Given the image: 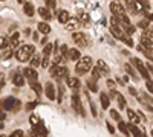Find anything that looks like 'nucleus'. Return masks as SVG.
Listing matches in <instances>:
<instances>
[{
  "mask_svg": "<svg viewBox=\"0 0 153 137\" xmlns=\"http://www.w3.org/2000/svg\"><path fill=\"white\" fill-rule=\"evenodd\" d=\"M110 32H112V35L115 37V38H118V40H124V37H126V34L120 29V26H112L110 28Z\"/></svg>",
  "mask_w": 153,
  "mask_h": 137,
  "instance_id": "obj_14",
  "label": "nucleus"
},
{
  "mask_svg": "<svg viewBox=\"0 0 153 137\" xmlns=\"http://www.w3.org/2000/svg\"><path fill=\"white\" fill-rule=\"evenodd\" d=\"M45 3H46L48 9H55L57 8V2H55V0H45Z\"/></svg>",
  "mask_w": 153,
  "mask_h": 137,
  "instance_id": "obj_44",
  "label": "nucleus"
},
{
  "mask_svg": "<svg viewBox=\"0 0 153 137\" xmlns=\"http://www.w3.org/2000/svg\"><path fill=\"white\" fill-rule=\"evenodd\" d=\"M110 117L112 119H115V120H121V116H120V113H118V111L117 110H110Z\"/></svg>",
  "mask_w": 153,
  "mask_h": 137,
  "instance_id": "obj_46",
  "label": "nucleus"
},
{
  "mask_svg": "<svg viewBox=\"0 0 153 137\" xmlns=\"http://www.w3.org/2000/svg\"><path fill=\"white\" fill-rule=\"evenodd\" d=\"M22 108V102L20 101H17L16 102V105H14V108H12V111H17V110H20Z\"/></svg>",
  "mask_w": 153,
  "mask_h": 137,
  "instance_id": "obj_54",
  "label": "nucleus"
},
{
  "mask_svg": "<svg viewBox=\"0 0 153 137\" xmlns=\"http://www.w3.org/2000/svg\"><path fill=\"white\" fill-rule=\"evenodd\" d=\"M69 18H71V15H69L68 11H60V12H58V21H60V23L66 24Z\"/></svg>",
  "mask_w": 153,
  "mask_h": 137,
  "instance_id": "obj_26",
  "label": "nucleus"
},
{
  "mask_svg": "<svg viewBox=\"0 0 153 137\" xmlns=\"http://www.w3.org/2000/svg\"><path fill=\"white\" fill-rule=\"evenodd\" d=\"M38 32H42L43 35H48L49 32H51V26L48 23H45V21H42V23H38Z\"/></svg>",
  "mask_w": 153,
  "mask_h": 137,
  "instance_id": "obj_25",
  "label": "nucleus"
},
{
  "mask_svg": "<svg viewBox=\"0 0 153 137\" xmlns=\"http://www.w3.org/2000/svg\"><path fill=\"white\" fill-rule=\"evenodd\" d=\"M138 51H139V52H143L149 59H152V61H153V47H152V49H144L143 46H138Z\"/></svg>",
  "mask_w": 153,
  "mask_h": 137,
  "instance_id": "obj_30",
  "label": "nucleus"
},
{
  "mask_svg": "<svg viewBox=\"0 0 153 137\" xmlns=\"http://www.w3.org/2000/svg\"><path fill=\"white\" fill-rule=\"evenodd\" d=\"M5 119H6V113H5V111H0V122L5 120Z\"/></svg>",
  "mask_w": 153,
  "mask_h": 137,
  "instance_id": "obj_56",
  "label": "nucleus"
},
{
  "mask_svg": "<svg viewBox=\"0 0 153 137\" xmlns=\"http://www.w3.org/2000/svg\"><path fill=\"white\" fill-rule=\"evenodd\" d=\"M127 116H129V120H130V123H139L141 122V117H139V114L138 113H135L133 110H127Z\"/></svg>",
  "mask_w": 153,
  "mask_h": 137,
  "instance_id": "obj_17",
  "label": "nucleus"
},
{
  "mask_svg": "<svg viewBox=\"0 0 153 137\" xmlns=\"http://www.w3.org/2000/svg\"><path fill=\"white\" fill-rule=\"evenodd\" d=\"M115 99H117V102H118L120 110H124V108H126V105H127V104H126V97H124L121 93H118V92H117V93H115Z\"/></svg>",
  "mask_w": 153,
  "mask_h": 137,
  "instance_id": "obj_22",
  "label": "nucleus"
},
{
  "mask_svg": "<svg viewBox=\"0 0 153 137\" xmlns=\"http://www.w3.org/2000/svg\"><path fill=\"white\" fill-rule=\"evenodd\" d=\"M118 130H120L124 136H130L129 130H127V123H126V122H123V120H120V122H118Z\"/></svg>",
  "mask_w": 153,
  "mask_h": 137,
  "instance_id": "obj_33",
  "label": "nucleus"
},
{
  "mask_svg": "<svg viewBox=\"0 0 153 137\" xmlns=\"http://www.w3.org/2000/svg\"><path fill=\"white\" fill-rule=\"evenodd\" d=\"M107 85L109 87H113V81H107Z\"/></svg>",
  "mask_w": 153,
  "mask_h": 137,
  "instance_id": "obj_58",
  "label": "nucleus"
},
{
  "mask_svg": "<svg viewBox=\"0 0 153 137\" xmlns=\"http://www.w3.org/2000/svg\"><path fill=\"white\" fill-rule=\"evenodd\" d=\"M52 51H54V46L52 44H45V47H43V56H49L51 53H52Z\"/></svg>",
  "mask_w": 153,
  "mask_h": 137,
  "instance_id": "obj_37",
  "label": "nucleus"
},
{
  "mask_svg": "<svg viewBox=\"0 0 153 137\" xmlns=\"http://www.w3.org/2000/svg\"><path fill=\"white\" fill-rule=\"evenodd\" d=\"M0 110H5V99H2V101H0Z\"/></svg>",
  "mask_w": 153,
  "mask_h": 137,
  "instance_id": "obj_57",
  "label": "nucleus"
},
{
  "mask_svg": "<svg viewBox=\"0 0 153 137\" xmlns=\"http://www.w3.org/2000/svg\"><path fill=\"white\" fill-rule=\"evenodd\" d=\"M72 38H74V41L78 44L81 49L89 46V38H87L83 32H74V34H72Z\"/></svg>",
  "mask_w": 153,
  "mask_h": 137,
  "instance_id": "obj_6",
  "label": "nucleus"
},
{
  "mask_svg": "<svg viewBox=\"0 0 153 137\" xmlns=\"http://www.w3.org/2000/svg\"><path fill=\"white\" fill-rule=\"evenodd\" d=\"M23 76L26 78L28 81H37L38 79V73L34 67H26L23 69Z\"/></svg>",
  "mask_w": 153,
  "mask_h": 137,
  "instance_id": "obj_9",
  "label": "nucleus"
},
{
  "mask_svg": "<svg viewBox=\"0 0 153 137\" xmlns=\"http://www.w3.org/2000/svg\"><path fill=\"white\" fill-rule=\"evenodd\" d=\"M34 53H35V47L32 44H25V46H22V47L17 49L14 56L20 61V63H26V61H29V58Z\"/></svg>",
  "mask_w": 153,
  "mask_h": 137,
  "instance_id": "obj_1",
  "label": "nucleus"
},
{
  "mask_svg": "<svg viewBox=\"0 0 153 137\" xmlns=\"http://www.w3.org/2000/svg\"><path fill=\"white\" fill-rule=\"evenodd\" d=\"M0 137H5V136H0Z\"/></svg>",
  "mask_w": 153,
  "mask_h": 137,
  "instance_id": "obj_63",
  "label": "nucleus"
},
{
  "mask_svg": "<svg viewBox=\"0 0 153 137\" xmlns=\"http://www.w3.org/2000/svg\"><path fill=\"white\" fill-rule=\"evenodd\" d=\"M12 55H14V53H12V49L11 47H6V49H3V59H9Z\"/></svg>",
  "mask_w": 153,
  "mask_h": 137,
  "instance_id": "obj_41",
  "label": "nucleus"
},
{
  "mask_svg": "<svg viewBox=\"0 0 153 137\" xmlns=\"http://www.w3.org/2000/svg\"><path fill=\"white\" fill-rule=\"evenodd\" d=\"M147 18L149 20H153V14H147Z\"/></svg>",
  "mask_w": 153,
  "mask_h": 137,
  "instance_id": "obj_59",
  "label": "nucleus"
},
{
  "mask_svg": "<svg viewBox=\"0 0 153 137\" xmlns=\"http://www.w3.org/2000/svg\"><path fill=\"white\" fill-rule=\"evenodd\" d=\"M9 137H25V134H23L22 130H16V131H12V133H11Z\"/></svg>",
  "mask_w": 153,
  "mask_h": 137,
  "instance_id": "obj_48",
  "label": "nucleus"
},
{
  "mask_svg": "<svg viewBox=\"0 0 153 137\" xmlns=\"http://www.w3.org/2000/svg\"><path fill=\"white\" fill-rule=\"evenodd\" d=\"M29 123L32 127H35V125H38V123H42V120H40V117H38L37 114H31V117H29Z\"/></svg>",
  "mask_w": 153,
  "mask_h": 137,
  "instance_id": "obj_39",
  "label": "nucleus"
},
{
  "mask_svg": "<svg viewBox=\"0 0 153 137\" xmlns=\"http://www.w3.org/2000/svg\"><path fill=\"white\" fill-rule=\"evenodd\" d=\"M19 3H23V5H25V3H26V2H25V0H19Z\"/></svg>",
  "mask_w": 153,
  "mask_h": 137,
  "instance_id": "obj_60",
  "label": "nucleus"
},
{
  "mask_svg": "<svg viewBox=\"0 0 153 137\" xmlns=\"http://www.w3.org/2000/svg\"><path fill=\"white\" fill-rule=\"evenodd\" d=\"M37 105H38V102H35V101H32V102H28V104H26V110H28V111H31V110H34Z\"/></svg>",
  "mask_w": 153,
  "mask_h": 137,
  "instance_id": "obj_49",
  "label": "nucleus"
},
{
  "mask_svg": "<svg viewBox=\"0 0 153 137\" xmlns=\"http://www.w3.org/2000/svg\"><path fill=\"white\" fill-rule=\"evenodd\" d=\"M38 14H40V17L43 18V20H51L52 18V14H51V11L45 6H42V8H38Z\"/></svg>",
  "mask_w": 153,
  "mask_h": 137,
  "instance_id": "obj_19",
  "label": "nucleus"
},
{
  "mask_svg": "<svg viewBox=\"0 0 153 137\" xmlns=\"http://www.w3.org/2000/svg\"><path fill=\"white\" fill-rule=\"evenodd\" d=\"M127 2H135V0H127Z\"/></svg>",
  "mask_w": 153,
  "mask_h": 137,
  "instance_id": "obj_61",
  "label": "nucleus"
},
{
  "mask_svg": "<svg viewBox=\"0 0 153 137\" xmlns=\"http://www.w3.org/2000/svg\"><path fill=\"white\" fill-rule=\"evenodd\" d=\"M23 12L28 17H32L34 15V6H32V3H25L23 5Z\"/></svg>",
  "mask_w": 153,
  "mask_h": 137,
  "instance_id": "obj_31",
  "label": "nucleus"
},
{
  "mask_svg": "<svg viewBox=\"0 0 153 137\" xmlns=\"http://www.w3.org/2000/svg\"><path fill=\"white\" fill-rule=\"evenodd\" d=\"M40 64H42V66L46 69V67L49 66V56H43V59L40 61Z\"/></svg>",
  "mask_w": 153,
  "mask_h": 137,
  "instance_id": "obj_50",
  "label": "nucleus"
},
{
  "mask_svg": "<svg viewBox=\"0 0 153 137\" xmlns=\"http://www.w3.org/2000/svg\"><path fill=\"white\" fill-rule=\"evenodd\" d=\"M100 101H101V107H103L104 110L109 108V105H110V99H109V96H107L106 93H101V95H100Z\"/></svg>",
  "mask_w": 153,
  "mask_h": 137,
  "instance_id": "obj_27",
  "label": "nucleus"
},
{
  "mask_svg": "<svg viewBox=\"0 0 153 137\" xmlns=\"http://www.w3.org/2000/svg\"><path fill=\"white\" fill-rule=\"evenodd\" d=\"M127 8H129L130 14H138V12L141 11V6H139L136 2H127Z\"/></svg>",
  "mask_w": 153,
  "mask_h": 137,
  "instance_id": "obj_21",
  "label": "nucleus"
},
{
  "mask_svg": "<svg viewBox=\"0 0 153 137\" xmlns=\"http://www.w3.org/2000/svg\"><path fill=\"white\" fill-rule=\"evenodd\" d=\"M92 69V58L91 56H81L76 63V67H75V72L76 75H86L89 70Z\"/></svg>",
  "mask_w": 153,
  "mask_h": 137,
  "instance_id": "obj_2",
  "label": "nucleus"
},
{
  "mask_svg": "<svg viewBox=\"0 0 153 137\" xmlns=\"http://www.w3.org/2000/svg\"><path fill=\"white\" fill-rule=\"evenodd\" d=\"M129 92H130V95H132V96H136V95H138L136 89H133V87H129Z\"/></svg>",
  "mask_w": 153,
  "mask_h": 137,
  "instance_id": "obj_55",
  "label": "nucleus"
},
{
  "mask_svg": "<svg viewBox=\"0 0 153 137\" xmlns=\"http://www.w3.org/2000/svg\"><path fill=\"white\" fill-rule=\"evenodd\" d=\"M12 84L17 85V87H23L25 85V76H23V73H20V72H14V73H12Z\"/></svg>",
  "mask_w": 153,
  "mask_h": 137,
  "instance_id": "obj_11",
  "label": "nucleus"
},
{
  "mask_svg": "<svg viewBox=\"0 0 153 137\" xmlns=\"http://www.w3.org/2000/svg\"><path fill=\"white\" fill-rule=\"evenodd\" d=\"M132 64L136 67V70L141 73V76L146 79V81H149L150 79V73H149V70H147V67H146V64L143 63L141 59H138V58H132Z\"/></svg>",
  "mask_w": 153,
  "mask_h": 137,
  "instance_id": "obj_5",
  "label": "nucleus"
},
{
  "mask_svg": "<svg viewBox=\"0 0 153 137\" xmlns=\"http://www.w3.org/2000/svg\"><path fill=\"white\" fill-rule=\"evenodd\" d=\"M2 2H3V0H2Z\"/></svg>",
  "mask_w": 153,
  "mask_h": 137,
  "instance_id": "obj_64",
  "label": "nucleus"
},
{
  "mask_svg": "<svg viewBox=\"0 0 153 137\" xmlns=\"http://www.w3.org/2000/svg\"><path fill=\"white\" fill-rule=\"evenodd\" d=\"M87 87H89V90H92L94 93H95V92H98V85H97V81H95L94 78L87 81Z\"/></svg>",
  "mask_w": 153,
  "mask_h": 137,
  "instance_id": "obj_38",
  "label": "nucleus"
},
{
  "mask_svg": "<svg viewBox=\"0 0 153 137\" xmlns=\"http://www.w3.org/2000/svg\"><path fill=\"white\" fill-rule=\"evenodd\" d=\"M146 85H147V90H149L150 93H153V81H150V79H149V81L146 82Z\"/></svg>",
  "mask_w": 153,
  "mask_h": 137,
  "instance_id": "obj_52",
  "label": "nucleus"
},
{
  "mask_svg": "<svg viewBox=\"0 0 153 137\" xmlns=\"http://www.w3.org/2000/svg\"><path fill=\"white\" fill-rule=\"evenodd\" d=\"M121 24H123V23H121ZM123 29H124L123 32H124L126 35H129V37H130V35H132V34L135 32V28L132 26L130 23H129V24H123Z\"/></svg>",
  "mask_w": 153,
  "mask_h": 137,
  "instance_id": "obj_36",
  "label": "nucleus"
},
{
  "mask_svg": "<svg viewBox=\"0 0 153 137\" xmlns=\"http://www.w3.org/2000/svg\"><path fill=\"white\" fill-rule=\"evenodd\" d=\"M46 136H48V131H46V128H45L43 123H38V125H35L34 130H32L31 134H29V137H46Z\"/></svg>",
  "mask_w": 153,
  "mask_h": 137,
  "instance_id": "obj_8",
  "label": "nucleus"
},
{
  "mask_svg": "<svg viewBox=\"0 0 153 137\" xmlns=\"http://www.w3.org/2000/svg\"><path fill=\"white\" fill-rule=\"evenodd\" d=\"M71 102H72L74 110H75L78 114H81V116L84 117V110H83V105H81V101H80V96H78V93H72Z\"/></svg>",
  "mask_w": 153,
  "mask_h": 137,
  "instance_id": "obj_7",
  "label": "nucleus"
},
{
  "mask_svg": "<svg viewBox=\"0 0 153 137\" xmlns=\"http://www.w3.org/2000/svg\"><path fill=\"white\" fill-rule=\"evenodd\" d=\"M16 102H17L16 97H12V96L6 97V99H5V110H11V111H12V108H14Z\"/></svg>",
  "mask_w": 153,
  "mask_h": 137,
  "instance_id": "obj_23",
  "label": "nucleus"
},
{
  "mask_svg": "<svg viewBox=\"0 0 153 137\" xmlns=\"http://www.w3.org/2000/svg\"><path fill=\"white\" fill-rule=\"evenodd\" d=\"M106 125H107V130H109V133H115V128H113V125H112V123L110 122H106Z\"/></svg>",
  "mask_w": 153,
  "mask_h": 137,
  "instance_id": "obj_53",
  "label": "nucleus"
},
{
  "mask_svg": "<svg viewBox=\"0 0 153 137\" xmlns=\"http://www.w3.org/2000/svg\"><path fill=\"white\" fill-rule=\"evenodd\" d=\"M139 43H141V46H143L144 49H152V47H153V41H152L150 38H147L144 34L141 35V38H139Z\"/></svg>",
  "mask_w": 153,
  "mask_h": 137,
  "instance_id": "obj_20",
  "label": "nucleus"
},
{
  "mask_svg": "<svg viewBox=\"0 0 153 137\" xmlns=\"http://www.w3.org/2000/svg\"><path fill=\"white\" fill-rule=\"evenodd\" d=\"M123 41H124L127 46H129V47H132V46H133V40L130 38V37H124V40H123Z\"/></svg>",
  "mask_w": 153,
  "mask_h": 137,
  "instance_id": "obj_51",
  "label": "nucleus"
},
{
  "mask_svg": "<svg viewBox=\"0 0 153 137\" xmlns=\"http://www.w3.org/2000/svg\"><path fill=\"white\" fill-rule=\"evenodd\" d=\"M49 72H51V76L55 78V79H61V78L69 76V70L65 66H52Z\"/></svg>",
  "mask_w": 153,
  "mask_h": 137,
  "instance_id": "obj_3",
  "label": "nucleus"
},
{
  "mask_svg": "<svg viewBox=\"0 0 153 137\" xmlns=\"http://www.w3.org/2000/svg\"><path fill=\"white\" fill-rule=\"evenodd\" d=\"M152 137H153V130H152Z\"/></svg>",
  "mask_w": 153,
  "mask_h": 137,
  "instance_id": "obj_62",
  "label": "nucleus"
},
{
  "mask_svg": "<svg viewBox=\"0 0 153 137\" xmlns=\"http://www.w3.org/2000/svg\"><path fill=\"white\" fill-rule=\"evenodd\" d=\"M149 23H150V20L149 18H146V20H139V23H138V28H141V29H147L149 28Z\"/></svg>",
  "mask_w": 153,
  "mask_h": 137,
  "instance_id": "obj_42",
  "label": "nucleus"
},
{
  "mask_svg": "<svg viewBox=\"0 0 153 137\" xmlns=\"http://www.w3.org/2000/svg\"><path fill=\"white\" fill-rule=\"evenodd\" d=\"M9 43H11V47L19 46V43H20V34H19V32H14V34H12L11 38H9Z\"/></svg>",
  "mask_w": 153,
  "mask_h": 137,
  "instance_id": "obj_28",
  "label": "nucleus"
},
{
  "mask_svg": "<svg viewBox=\"0 0 153 137\" xmlns=\"http://www.w3.org/2000/svg\"><path fill=\"white\" fill-rule=\"evenodd\" d=\"M144 35L147 37V38H150V40L153 41V28H152V26H149V28L146 29V32H144Z\"/></svg>",
  "mask_w": 153,
  "mask_h": 137,
  "instance_id": "obj_47",
  "label": "nucleus"
},
{
  "mask_svg": "<svg viewBox=\"0 0 153 137\" xmlns=\"http://www.w3.org/2000/svg\"><path fill=\"white\" fill-rule=\"evenodd\" d=\"M68 87L69 89H72L74 92H76L80 89V79L78 78H69L68 76Z\"/></svg>",
  "mask_w": 153,
  "mask_h": 137,
  "instance_id": "obj_16",
  "label": "nucleus"
},
{
  "mask_svg": "<svg viewBox=\"0 0 153 137\" xmlns=\"http://www.w3.org/2000/svg\"><path fill=\"white\" fill-rule=\"evenodd\" d=\"M76 20H78V23L87 24L89 23V14L84 12L83 9H78V11H76Z\"/></svg>",
  "mask_w": 153,
  "mask_h": 137,
  "instance_id": "obj_12",
  "label": "nucleus"
},
{
  "mask_svg": "<svg viewBox=\"0 0 153 137\" xmlns=\"http://www.w3.org/2000/svg\"><path fill=\"white\" fill-rule=\"evenodd\" d=\"M6 47H11L9 38H8V37H2V35H0V49H6Z\"/></svg>",
  "mask_w": 153,
  "mask_h": 137,
  "instance_id": "obj_35",
  "label": "nucleus"
},
{
  "mask_svg": "<svg viewBox=\"0 0 153 137\" xmlns=\"http://www.w3.org/2000/svg\"><path fill=\"white\" fill-rule=\"evenodd\" d=\"M66 55H68V58H69L71 61H78V59L81 58V53H80L78 49H69Z\"/></svg>",
  "mask_w": 153,
  "mask_h": 137,
  "instance_id": "obj_15",
  "label": "nucleus"
},
{
  "mask_svg": "<svg viewBox=\"0 0 153 137\" xmlns=\"http://www.w3.org/2000/svg\"><path fill=\"white\" fill-rule=\"evenodd\" d=\"M91 70H92V78H94V79H95V81H97V79H100V78H101V73H100V70H98V69H97V67H92V69H91Z\"/></svg>",
  "mask_w": 153,
  "mask_h": 137,
  "instance_id": "obj_45",
  "label": "nucleus"
},
{
  "mask_svg": "<svg viewBox=\"0 0 153 137\" xmlns=\"http://www.w3.org/2000/svg\"><path fill=\"white\" fill-rule=\"evenodd\" d=\"M63 96H65V87L58 85V96H57V101H58V102L63 101Z\"/></svg>",
  "mask_w": 153,
  "mask_h": 137,
  "instance_id": "obj_43",
  "label": "nucleus"
},
{
  "mask_svg": "<svg viewBox=\"0 0 153 137\" xmlns=\"http://www.w3.org/2000/svg\"><path fill=\"white\" fill-rule=\"evenodd\" d=\"M29 85H31V89H32L37 95H40V93L43 92V89H42V85H40V82H38V81H29Z\"/></svg>",
  "mask_w": 153,
  "mask_h": 137,
  "instance_id": "obj_29",
  "label": "nucleus"
},
{
  "mask_svg": "<svg viewBox=\"0 0 153 137\" xmlns=\"http://www.w3.org/2000/svg\"><path fill=\"white\" fill-rule=\"evenodd\" d=\"M78 24H80V23H78V20H76V18H69L65 26H66V29H69V31H75L76 28H78Z\"/></svg>",
  "mask_w": 153,
  "mask_h": 137,
  "instance_id": "obj_24",
  "label": "nucleus"
},
{
  "mask_svg": "<svg viewBox=\"0 0 153 137\" xmlns=\"http://www.w3.org/2000/svg\"><path fill=\"white\" fill-rule=\"evenodd\" d=\"M124 69H126V72H127V75H130L132 78H138V75H136V72L133 70V67H132V64H129V63H126V66H124Z\"/></svg>",
  "mask_w": 153,
  "mask_h": 137,
  "instance_id": "obj_34",
  "label": "nucleus"
},
{
  "mask_svg": "<svg viewBox=\"0 0 153 137\" xmlns=\"http://www.w3.org/2000/svg\"><path fill=\"white\" fill-rule=\"evenodd\" d=\"M45 92H46L48 99H51V101H55L57 95H55V89H54V84H52V82H46V85H45Z\"/></svg>",
  "mask_w": 153,
  "mask_h": 137,
  "instance_id": "obj_10",
  "label": "nucleus"
},
{
  "mask_svg": "<svg viewBox=\"0 0 153 137\" xmlns=\"http://www.w3.org/2000/svg\"><path fill=\"white\" fill-rule=\"evenodd\" d=\"M135 2H136V3L139 5V6H141L143 9H146V11H147V9L150 8V3H149V0H135Z\"/></svg>",
  "mask_w": 153,
  "mask_h": 137,
  "instance_id": "obj_40",
  "label": "nucleus"
},
{
  "mask_svg": "<svg viewBox=\"0 0 153 137\" xmlns=\"http://www.w3.org/2000/svg\"><path fill=\"white\" fill-rule=\"evenodd\" d=\"M40 56L42 55H38V53H34L31 58H29V61H31V67H38V66H40Z\"/></svg>",
  "mask_w": 153,
  "mask_h": 137,
  "instance_id": "obj_32",
  "label": "nucleus"
},
{
  "mask_svg": "<svg viewBox=\"0 0 153 137\" xmlns=\"http://www.w3.org/2000/svg\"><path fill=\"white\" fill-rule=\"evenodd\" d=\"M110 11H112L113 17H117L118 20L123 18V17H127V11L120 2H112L110 3Z\"/></svg>",
  "mask_w": 153,
  "mask_h": 137,
  "instance_id": "obj_4",
  "label": "nucleus"
},
{
  "mask_svg": "<svg viewBox=\"0 0 153 137\" xmlns=\"http://www.w3.org/2000/svg\"><path fill=\"white\" fill-rule=\"evenodd\" d=\"M95 67H97V69L100 70V73H101V75H109V72H110V70H109V66H107V64L104 63L103 59H98V61H97V66H95Z\"/></svg>",
  "mask_w": 153,
  "mask_h": 137,
  "instance_id": "obj_13",
  "label": "nucleus"
},
{
  "mask_svg": "<svg viewBox=\"0 0 153 137\" xmlns=\"http://www.w3.org/2000/svg\"><path fill=\"white\" fill-rule=\"evenodd\" d=\"M127 130H129V133H132L135 137H144V134L141 133V130H139L135 123H129V125H127Z\"/></svg>",
  "mask_w": 153,
  "mask_h": 137,
  "instance_id": "obj_18",
  "label": "nucleus"
}]
</instances>
